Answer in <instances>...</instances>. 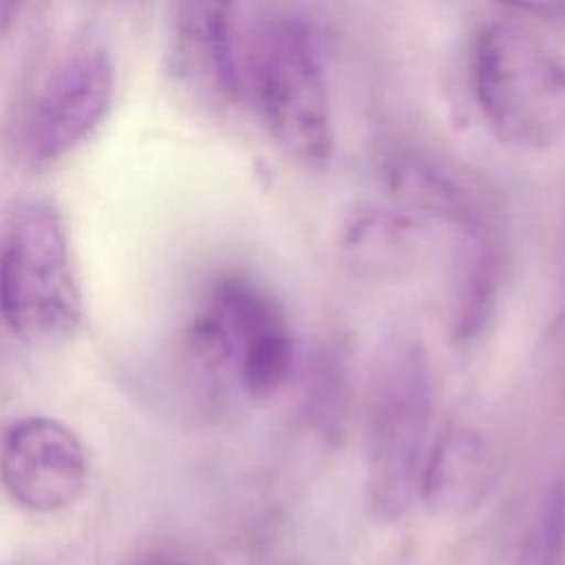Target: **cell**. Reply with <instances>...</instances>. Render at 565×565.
<instances>
[{
	"label": "cell",
	"mask_w": 565,
	"mask_h": 565,
	"mask_svg": "<svg viewBox=\"0 0 565 565\" xmlns=\"http://www.w3.org/2000/svg\"><path fill=\"white\" fill-rule=\"evenodd\" d=\"M433 373L424 344L406 333L377 349L364 393V459L369 505L382 521H399L417 501L430 446Z\"/></svg>",
	"instance_id": "6da1fadb"
},
{
	"label": "cell",
	"mask_w": 565,
	"mask_h": 565,
	"mask_svg": "<svg viewBox=\"0 0 565 565\" xmlns=\"http://www.w3.org/2000/svg\"><path fill=\"white\" fill-rule=\"evenodd\" d=\"M472 95L488 130L516 150L565 137V55L525 26L492 22L470 57Z\"/></svg>",
	"instance_id": "7a4b0ae2"
},
{
	"label": "cell",
	"mask_w": 565,
	"mask_h": 565,
	"mask_svg": "<svg viewBox=\"0 0 565 565\" xmlns=\"http://www.w3.org/2000/svg\"><path fill=\"white\" fill-rule=\"evenodd\" d=\"M0 311L29 344L66 342L79 327L75 285L62 218L42 199L15 203L0 234Z\"/></svg>",
	"instance_id": "3957f363"
},
{
	"label": "cell",
	"mask_w": 565,
	"mask_h": 565,
	"mask_svg": "<svg viewBox=\"0 0 565 565\" xmlns=\"http://www.w3.org/2000/svg\"><path fill=\"white\" fill-rule=\"evenodd\" d=\"M263 126L296 163L322 170L333 154V119L322 62L300 20L271 22L245 66Z\"/></svg>",
	"instance_id": "277c9868"
},
{
	"label": "cell",
	"mask_w": 565,
	"mask_h": 565,
	"mask_svg": "<svg viewBox=\"0 0 565 565\" xmlns=\"http://www.w3.org/2000/svg\"><path fill=\"white\" fill-rule=\"evenodd\" d=\"M115 93V71L104 49L66 57L38 93L24 124V157L46 168L82 143L104 119Z\"/></svg>",
	"instance_id": "5b68a950"
},
{
	"label": "cell",
	"mask_w": 565,
	"mask_h": 565,
	"mask_svg": "<svg viewBox=\"0 0 565 565\" xmlns=\"http://www.w3.org/2000/svg\"><path fill=\"white\" fill-rule=\"evenodd\" d=\"M88 463L82 441L51 417L15 422L0 450V477L15 503L33 512H57L77 501Z\"/></svg>",
	"instance_id": "8992f818"
},
{
	"label": "cell",
	"mask_w": 565,
	"mask_h": 565,
	"mask_svg": "<svg viewBox=\"0 0 565 565\" xmlns=\"http://www.w3.org/2000/svg\"><path fill=\"white\" fill-rule=\"evenodd\" d=\"M172 71L218 99L236 102L245 93V66L238 51L234 0H174L170 29Z\"/></svg>",
	"instance_id": "52a82bcc"
},
{
	"label": "cell",
	"mask_w": 565,
	"mask_h": 565,
	"mask_svg": "<svg viewBox=\"0 0 565 565\" xmlns=\"http://www.w3.org/2000/svg\"><path fill=\"white\" fill-rule=\"evenodd\" d=\"M497 466L486 437L466 426L437 435L424 457L417 501L439 519H466L483 508Z\"/></svg>",
	"instance_id": "ba28073f"
},
{
	"label": "cell",
	"mask_w": 565,
	"mask_h": 565,
	"mask_svg": "<svg viewBox=\"0 0 565 565\" xmlns=\"http://www.w3.org/2000/svg\"><path fill=\"white\" fill-rule=\"evenodd\" d=\"M501 280L503 252L494 225L457 234L448 300V329L457 344H472L490 327Z\"/></svg>",
	"instance_id": "9c48e42d"
},
{
	"label": "cell",
	"mask_w": 565,
	"mask_h": 565,
	"mask_svg": "<svg viewBox=\"0 0 565 565\" xmlns=\"http://www.w3.org/2000/svg\"><path fill=\"white\" fill-rule=\"evenodd\" d=\"M391 194L422 218L450 225L457 234L492 225L479 199L444 168L411 150L393 152L384 163Z\"/></svg>",
	"instance_id": "30bf717a"
},
{
	"label": "cell",
	"mask_w": 565,
	"mask_h": 565,
	"mask_svg": "<svg viewBox=\"0 0 565 565\" xmlns=\"http://www.w3.org/2000/svg\"><path fill=\"white\" fill-rule=\"evenodd\" d=\"M422 241L424 218L404 205H364L342 230V249L369 269H397L417 254Z\"/></svg>",
	"instance_id": "8fae6325"
},
{
	"label": "cell",
	"mask_w": 565,
	"mask_h": 565,
	"mask_svg": "<svg viewBox=\"0 0 565 565\" xmlns=\"http://www.w3.org/2000/svg\"><path fill=\"white\" fill-rule=\"evenodd\" d=\"M510 565H565V481H552L534 503Z\"/></svg>",
	"instance_id": "7c38bea8"
},
{
	"label": "cell",
	"mask_w": 565,
	"mask_h": 565,
	"mask_svg": "<svg viewBox=\"0 0 565 565\" xmlns=\"http://www.w3.org/2000/svg\"><path fill=\"white\" fill-rule=\"evenodd\" d=\"M347 369L335 349H327L313 362L307 384V411L324 437L340 435L347 411Z\"/></svg>",
	"instance_id": "4fadbf2b"
},
{
	"label": "cell",
	"mask_w": 565,
	"mask_h": 565,
	"mask_svg": "<svg viewBox=\"0 0 565 565\" xmlns=\"http://www.w3.org/2000/svg\"><path fill=\"white\" fill-rule=\"evenodd\" d=\"M497 2L536 18L565 20V0H497Z\"/></svg>",
	"instance_id": "5bb4252c"
},
{
	"label": "cell",
	"mask_w": 565,
	"mask_h": 565,
	"mask_svg": "<svg viewBox=\"0 0 565 565\" xmlns=\"http://www.w3.org/2000/svg\"><path fill=\"white\" fill-rule=\"evenodd\" d=\"M20 7H22V0H0V35L11 29V24L20 13Z\"/></svg>",
	"instance_id": "9a60e30c"
},
{
	"label": "cell",
	"mask_w": 565,
	"mask_h": 565,
	"mask_svg": "<svg viewBox=\"0 0 565 565\" xmlns=\"http://www.w3.org/2000/svg\"><path fill=\"white\" fill-rule=\"evenodd\" d=\"M132 565H192V563L174 556H166V554H143Z\"/></svg>",
	"instance_id": "2e32d148"
}]
</instances>
